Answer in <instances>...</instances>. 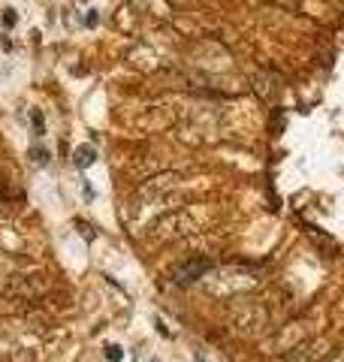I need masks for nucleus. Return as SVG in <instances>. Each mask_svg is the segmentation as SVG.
Wrapping results in <instances>:
<instances>
[{
    "instance_id": "7ed1b4c3",
    "label": "nucleus",
    "mask_w": 344,
    "mask_h": 362,
    "mask_svg": "<svg viewBox=\"0 0 344 362\" xmlns=\"http://www.w3.org/2000/svg\"><path fill=\"white\" fill-rule=\"evenodd\" d=\"M30 157H33V160H37V163H40V166H42V163H45V160H49V154H45V151H42V148H37V151H30Z\"/></svg>"
},
{
    "instance_id": "20e7f679",
    "label": "nucleus",
    "mask_w": 344,
    "mask_h": 362,
    "mask_svg": "<svg viewBox=\"0 0 344 362\" xmlns=\"http://www.w3.org/2000/svg\"><path fill=\"white\" fill-rule=\"evenodd\" d=\"M4 25H9V28H13V25H16V13H13V9H9V13L4 16Z\"/></svg>"
},
{
    "instance_id": "39448f33",
    "label": "nucleus",
    "mask_w": 344,
    "mask_h": 362,
    "mask_svg": "<svg viewBox=\"0 0 344 362\" xmlns=\"http://www.w3.org/2000/svg\"><path fill=\"white\" fill-rule=\"evenodd\" d=\"M33 124H37V136H42V115H40V112L33 115Z\"/></svg>"
},
{
    "instance_id": "f257e3e1",
    "label": "nucleus",
    "mask_w": 344,
    "mask_h": 362,
    "mask_svg": "<svg viewBox=\"0 0 344 362\" xmlns=\"http://www.w3.org/2000/svg\"><path fill=\"white\" fill-rule=\"evenodd\" d=\"M205 269H209V263H205V259H190V263H185V266L176 269V281H178V284H193L197 278H202Z\"/></svg>"
},
{
    "instance_id": "423d86ee",
    "label": "nucleus",
    "mask_w": 344,
    "mask_h": 362,
    "mask_svg": "<svg viewBox=\"0 0 344 362\" xmlns=\"http://www.w3.org/2000/svg\"><path fill=\"white\" fill-rule=\"evenodd\" d=\"M109 359H121V350L118 347H109Z\"/></svg>"
},
{
    "instance_id": "f03ea898",
    "label": "nucleus",
    "mask_w": 344,
    "mask_h": 362,
    "mask_svg": "<svg viewBox=\"0 0 344 362\" xmlns=\"http://www.w3.org/2000/svg\"><path fill=\"white\" fill-rule=\"evenodd\" d=\"M91 163H94V148H88V145H85V148L76 151V166L82 169V166H91Z\"/></svg>"
}]
</instances>
